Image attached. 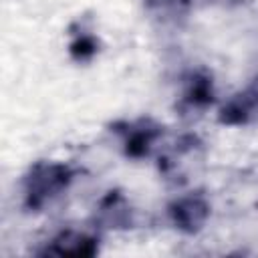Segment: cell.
<instances>
[{
    "instance_id": "1",
    "label": "cell",
    "mask_w": 258,
    "mask_h": 258,
    "mask_svg": "<svg viewBox=\"0 0 258 258\" xmlns=\"http://www.w3.org/2000/svg\"><path fill=\"white\" fill-rule=\"evenodd\" d=\"M75 179V171L67 163L38 161L24 177V204L30 210L42 208L46 202L64 191Z\"/></svg>"
},
{
    "instance_id": "2",
    "label": "cell",
    "mask_w": 258,
    "mask_h": 258,
    "mask_svg": "<svg viewBox=\"0 0 258 258\" xmlns=\"http://www.w3.org/2000/svg\"><path fill=\"white\" fill-rule=\"evenodd\" d=\"M171 222L185 234H194L202 230L206 220L210 218V206L202 196H183L169 204L167 208Z\"/></svg>"
},
{
    "instance_id": "3",
    "label": "cell",
    "mask_w": 258,
    "mask_h": 258,
    "mask_svg": "<svg viewBox=\"0 0 258 258\" xmlns=\"http://www.w3.org/2000/svg\"><path fill=\"white\" fill-rule=\"evenodd\" d=\"M258 115V79H254L246 89L236 93L222 109L220 123L224 125H246Z\"/></svg>"
},
{
    "instance_id": "4",
    "label": "cell",
    "mask_w": 258,
    "mask_h": 258,
    "mask_svg": "<svg viewBox=\"0 0 258 258\" xmlns=\"http://www.w3.org/2000/svg\"><path fill=\"white\" fill-rule=\"evenodd\" d=\"M115 131L121 133L123 137V149L125 155L133 157V159H141L145 155H149L155 139L159 137L161 129L151 123V121H137V123H125L123 129H119L115 125Z\"/></svg>"
},
{
    "instance_id": "5",
    "label": "cell",
    "mask_w": 258,
    "mask_h": 258,
    "mask_svg": "<svg viewBox=\"0 0 258 258\" xmlns=\"http://www.w3.org/2000/svg\"><path fill=\"white\" fill-rule=\"evenodd\" d=\"M97 252H99V240L95 236L75 232V230L60 232L42 250V254H48V256H83V258L95 256Z\"/></svg>"
},
{
    "instance_id": "6",
    "label": "cell",
    "mask_w": 258,
    "mask_h": 258,
    "mask_svg": "<svg viewBox=\"0 0 258 258\" xmlns=\"http://www.w3.org/2000/svg\"><path fill=\"white\" fill-rule=\"evenodd\" d=\"M214 101V85L206 73H196L183 93V103L191 109H204Z\"/></svg>"
},
{
    "instance_id": "7",
    "label": "cell",
    "mask_w": 258,
    "mask_h": 258,
    "mask_svg": "<svg viewBox=\"0 0 258 258\" xmlns=\"http://www.w3.org/2000/svg\"><path fill=\"white\" fill-rule=\"evenodd\" d=\"M101 214L109 224H123L129 216V208L119 191H109L101 202Z\"/></svg>"
},
{
    "instance_id": "8",
    "label": "cell",
    "mask_w": 258,
    "mask_h": 258,
    "mask_svg": "<svg viewBox=\"0 0 258 258\" xmlns=\"http://www.w3.org/2000/svg\"><path fill=\"white\" fill-rule=\"evenodd\" d=\"M69 52H71V56H73L75 60H79V62L93 58L95 52H97V40H95V36H91V34H81V36H77V38L71 42Z\"/></svg>"
}]
</instances>
